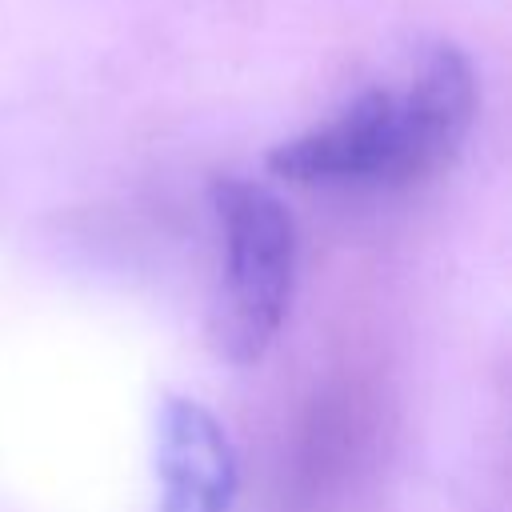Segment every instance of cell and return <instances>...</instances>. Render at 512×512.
Segmentation results:
<instances>
[{"mask_svg": "<svg viewBox=\"0 0 512 512\" xmlns=\"http://www.w3.org/2000/svg\"><path fill=\"white\" fill-rule=\"evenodd\" d=\"M476 68L452 40L424 48L404 88H368L264 164L288 184L412 188L444 172L476 120Z\"/></svg>", "mask_w": 512, "mask_h": 512, "instance_id": "1", "label": "cell"}, {"mask_svg": "<svg viewBox=\"0 0 512 512\" xmlns=\"http://www.w3.org/2000/svg\"><path fill=\"white\" fill-rule=\"evenodd\" d=\"M156 512H232L236 448L196 396L168 392L156 408Z\"/></svg>", "mask_w": 512, "mask_h": 512, "instance_id": "3", "label": "cell"}, {"mask_svg": "<svg viewBox=\"0 0 512 512\" xmlns=\"http://www.w3.org/2000/svg\"><path fill=\"white\" fill-rule=\"evenodd\" d=\"M220 232V280L208 308V344L220 360L256 364L292 308L296 288V224L284 200L244 176L212 184Z\"/></svg>", "mask_w": 512, "mask_h": 512, "instance_id": "2", "label": "cell"}]
</instances>
